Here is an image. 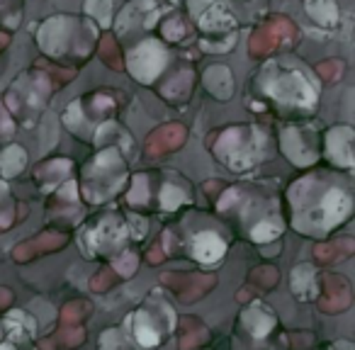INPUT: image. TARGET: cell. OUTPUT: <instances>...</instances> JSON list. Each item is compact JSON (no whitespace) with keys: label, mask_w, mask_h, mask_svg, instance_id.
<instances>
[{"label":"cell","mask_w":355,"mask_h":350,"mask_svg":"<svg viewBox=\"0 0 355 350\" xmlns=\"http://www.w3.org/2000/svg\"><path fill=\"white\" fill-rule=\"evenodd\" d=\"M188 139V132H185L183 124H163V127L153 129L146 137V148L148 156H163V153H171L175 148H180Z\"/></svg>","instance_id":"13"},{"label":"cell","mask_w":355,"mask_h":350,"mask_svg":"<svg viewBox=\"0 0 355 350\" xmlns=\"http://www.w3.org/2000/svg\"><path fill=\"white\" fill-rule=\"evenodd\" d=\"M306 12L321 27H334L338 22V6L336 0H306Z\"/></svg>","instance_id":"22"},{"label":"cell","mask_w":355,"mask_h":350,"mask_svg":"<svg viewBox=\"0 0 355 350\" xmlns=\"http://www.w3.org/2000/svg\"><path fill=\"white\" fill-rule=\"evenodd\" d=\"M148 261H151V263H161V261H163L161 246H156V248H151V251H148Z\"/></svg>","instance_id":"46"},{"label":"cell","mask_w":355,"mask_h":350,"mask_svg":"<svg viewBox=\"0 0 355 350\" xmlns=\"http://www.w3.org/2000/svg\"><path fill=\"white\" fill-rule=\"evenodd\" d=\"M132 224H134V236L141 238L144 234H146V222H144V219H139V217H134Z\"/></svg>","instance_id":"45"},{"label":"cell","mask_w":355,"mask_h":350,"mask_svg":"<svg viewBox=\"0 0 355 350\" xmlns=\"http://www.w3.org/2000/svg\"><path fill=\"white\" fill-rule=\"evenodd\" d=\"M163 37L168 42H180L185 37V20L183 17H171V20L163 25Z\"/></svg>","instance_id":"35"},{"label":"cell","mask_w":355,"mask_h":350,"mask_svg":"<svg viewBox=\"0 0 355 350\" xmlns=\"http://www.w3.org/2000/svg\"><path fill=\"white\" fill-rule=\"evenodd\" d=\"M66 234H56V231H44L40 236L30 238V241L20 243V246L12 251V258L17 263H25V261H32L35 256H42V253H54L59 248L66 246Z\"/></svg>","instance_id":"14"},{"label":"cell","mask_w":355,"mask_h":350,"mask_svg":"<svg viewBox=\"0 0 355 350\" xmlns=\"http://www.w3.org/2000/svg\"><path fill=\"white\" fill-rule=\"evenodd\" d=\"M12 132H15V124H12V119L8 117L6 105L0 103V139H3V137H10Z\"/></svg>","instance_id":"43"},{"label":"cell","mask_w":355,"mask_h":350,"mask_svg":"<svg viewBox=\"0 0 355 350\" xmlns=\"http://www.w3.org/2000/svg\"><path fill=\"white\" fill-rule=\"evenodd\" d=\"M266 148L263 132L253 127H234L219 137L214 153L219 161L227 163L232 170H246L261 158V151Z\"/></svg>","instance_id":"4"},{"label":"cell","mask_w":355,"mask_h":350,"mask_svg":"<svg viewBox=\"0 0 355 350\" xmlns=\"http://www.w3.org/2000/svg\"><path fill=\"white\" fill-rule=\"evenodd\" d=\"M114 285V272L110 270V268H103L100 272H95L93 280H90V287H93L95 292H103V290H110V287Z\"/></svg>","instance_id":"39"},{"label":"cell","mask_w":355,"mask_h":350,"mask_svg":"<svg viewBox=\"0 0 355 350\" xmlns=\"http://www.w3.org/2000/svg\"><path fill=\"white\" fill-rule=\"evenodd\" d=\"M3 3H6V0H0V6H3Z\"/></svg>","instance_id":"51"},{"label":"cell","mask_w":355,"mask_h":350,"mask_svg":"<svg viewBox=\"0 0 355 350\" xmlns=\"http://www.w3.org/2000/svg\"><path fill=\"white\" fill-rule=\"evenodd\" d=\"M248 280H251L253 285L263 287V290H272V287L277 285V280H280V272L272 265H261L248 275Z\"/></svg>","instance_id":"32"},{"label":"cell","mask_w":355,"mask_h":350,"mask_svg":"<svg viewBox=\"0 0 355 350\" xmlns=\"http://www.w3.org/2000/svg\"><path fill=\"white\" fill-rule=\"evenodd\" d=\"M326 151L329 158L340 168L353 166V129L350 127H334L326 134Z\"/></svg>","instance_id":"15"},{"label":"cell","mask_w":355,"mask_h":350,"mask_svg":"<svg viewBox=\"0 0 355 350\" xmlns=\"http://www.w3.org/2000/svg\"><path fill=\"white\" fill-rule=\"evenodd\" d=\"M280 231H282L280 222H275V219H268V222L256 224V229L251 231V238H253V241H270V238L280 236Z\"/></svg>","instance_id":"33"},{"label":"cell","mask_w":355,"mask_h":350,"mask_svg":"<svg viewBox=\"0 0 355 350\" xmlns=\"http://www.w3.org/2000/svg\"><path fill=\"white\" fill-rule=\"evenodd\" d=\"M76 32H78V20H76V17H69V15L51 17L40 30V46L49 56L64 59V56H69L71 49H73V40L78 37Z\"/></svg>","instance_id":"6"},{"label":"cell","mask_w":355,"mask_h":350,"mask_svg":"<svg viewBox=\"0 0 355 350\" xmlns=\"http://www.w3.org/2000/svg\"><path fill=\"white\" fill-rule=\"evenodd\" d=\"M151 10H156V6H153L151 0H134V3H129L117 20L119 35H122V32H129L134 25H141V22L148 27V22L144 20V12H151Z\"/></svg>","instance_id":"21"},{"label":"cell","mask_w":355,"mask_h":350,"mask_svg":"<svg viewBox=\"0 0 355 350\" xmlns=\"http://www.w3.org/2000/svg\"><path fill=\"white\" fill-rule=\"evenodd\" d=\"M90 311V304H85V301H71V304H66L64 309H61V326H66V329H73L76 324H80L83 321V316Z\"/></svg>","instance_id":"30"},{"label":"cell","mask_w":355,"mask_h":350,"mask_svg":"<svg viewBox=\"0 0 355 350\" xmlns=\"http://www.w3.org/2000/svg\"><path fill=\"white\" fill-rule=\"evenodd\" d=\"M316 73L324 80H338L340 73H343V61H338V59L324 61V64L316 66Z\"/></svg>","instance_id":"36"},{"label":"cell","mask_w":355,"mask_h":350,"mask_svg":"<svg viewBox=\"0 0 355 350\" xmlns=\"http://www.w3.org/2000/svg\"><path fill=\"white\" fill-rule=\"evenodd\" d=\"M100 59H103L105 64H107L110 69H114V71H122L124 69V59H122V54H119L114 37L105 35L103 40H100Z\"/></svg>","instance_id":"28"},{"label":"cell","mask_w":355,"mask_h":350,"mask_svg":"<svg viewBox=\"0 0 355 350\" xmlns=\"http://www.w3.org/2000/svg\"><path fill=\"white\" fill-rule=\"evenodd\" d=\"M85 340V331L83 329H64L61 331V343L66 345V348H78L80 343Z\"/></svg>","instance_id":"41"},{"label":"cell","mask_w":355,"mask_h":350,"mask_svg":"<svg viewBox=\"0 0 355 350\" xmlns=\"http://www.w3.org/2000/svg\"><path fill=\"white\" fill-rule=\"evenodd\" d=\"M350 214V198L340 188H326L321 193L319 204L300 200V212H295V224L300 231H329L331 227L340 224Z\"/></svg>","instance_id":"1"},{"label":"cell","mask_w":355,"mask_h":350,"mask_svg":"<svg viewBox=\"0 0 355 350\" xmlns=\"http://www.w3.org/2000/svg\"><path fill=\"white\" fill-rule=\"evenodd\" d=\"M205 88L219 100H229L234 95V76L227 66H209L205 71Z\"/></svg>","instance_id":"17"},{"label":"cell","mask_w":355,"mask_h":350,"mask_svg":"<svg viewBox=\"0 0 355 350\" xmlns=\"http://www.w3.org/2000/svg\"><path fill=\"white\" fill-rule=\"evenodd\" d=\"M0 338H3V329H0Z\"/></svg>","instance_id":"49"},{"label":"cell","mask_w":355,"mask_h":350,"mask_svg":"<svg viewBox=\"0 0 355 350\" xmlns=\"http://www.w3.org/2000/svg\"><path fill=\"white\" fill-rule=\"evenodd\" d=\"M127 168L117 148H105L83 173V195L90 202H103L122 188Z\"/></svg>","instance_id":"2"},{"label":"cell","mask_w":355,"mask_h":350,"mask_svg":"<svg viewBox=\"0 0 355 350\" xmlns=\"http://www.w3.org/2000/svg\"><path fill=\"white\" fill-rule=\"evenodd\" d=\"M25 163H27V153L20 146H8L6 151L0 153V170H3L6 178H15L17 173L25 168Z\"/></svg>","instance_id":"26"},{"label":"cell","mask_w":355,"mask_h":350,"mask_svg":"<svg viewBox=\"0 0 355 350\" xmlns=\"http://www.w3.org/2000/svg\"><path fill=\"white\" fill-rule=\"evenodd\" d=\"M69 170H71V161H64V158L49 161V163H44V166L37 168V180H40V185L44 190H51L56 183H61V180L69 175Z\"/></svg>","instance_id":"23"},{"label":"cell","mask_w":355,"mask_h":350,"mask_svg":"<svg viewBox=\"0 0 355 350\" xmlns=\"http://www.w3.org/2000/svg\"><path fill=\"white\" fill-rule=\"evenodd\" d=\"M134 321H137V326H134V335H137V340L144 345V348H156L158 340H161V333H158V329L151 324V319H148L146 311H139L137 316H134Z\"/></svg>","instance_id":"27"},{"label":"cell","mask_w":355,"mask_h":350,"mask_svg":"<svg viewBox=\"0 0 355 350\" xmlns=\"http://www.w3.org/2000/svg\"><path fill=\"white\" fill-rule=\"evenodd\" d=\"M168 3H178V0H168Z\"/></svg>","instance_id":"50"},{"label":"cell","mask_w":355,"mask_h":350,"mask_svg":"<svg viewBox=\"0 0 355 350\" xmlns=\"http://www.w3.org/2000/svg\"><path fill=\"white\" fill-rule=\"evenodd\" d=\"M100 350H127V343L122 340V333L119 331H107V333H103V338H100Z\"/></svg>","instance_id":"38"},{"label":"cell","mask_w":355,"mask_h":350,"mask_svg":"<svg viewBox=\"0 0 355 350\" xmlns=\"http://www.w3.org/2000/svg\"><path fill=\"white\" fill-rule=\"evenodd\" d=\"M334 350H350V343H336Z\"/></svg>","instance_id":"47"},{"label":"cell","mask_w":355,"mask_h":350,"mask_svg":"<svg viewBox=\"0 0 355 350\" xmlns=\"http://www.w3.org/2000/svg\"><path fill=\"white\" fill-rule=\"evenodd\" d=\"M146 198H148V193H146V175H137L134 178V190L129 193V202L132 204H146Z\"/></svg>","instance_id":"40"},{"label":"cell","mask_w":355,"mask_h":350,"mask_svg":"<svg viewBox=\"0 0 355 350\" xmlns=\"http://www.w3.org/2000/svg\"><path fill=\"white\" fill-rule=\"evenodd\" d=\"M185 193H180V188H175V185H166V188L161 190V207L163 209H175L180 207V202H185Z\"/></svg>","instance_id":"34"},{"label":"cell","mask_w":355,"mask_h":350,"mask_svg":"<svg viewBox=\"0 0 355 350\" xmlns=\"http://www.w3.org/2000/svg\"><path fill=\"white\" fill-rule=\"evenodd\" d=\"M355 251V241L353 238H336V241H329V243H319L314 248V258L324 265L329 263H336V261H343V258L353 256Z\"/></svg>","instance_id":"19"},{"label":"cell","mask_w":355,"mask_h":350,"mask_svg":"<svg viewBox=\"0 0 355 350\" xmlns=\"http://www.w3.org/2000/svg\"><path fill=\"white\" fill-rule=\"evenodd\" d=\"M190 85H193V73H190V71H183V73L173 76V78L168 80L166 85H163V93H168V90L175 88L178 93H175V98H173V103H178V100H185V98H188Z\"/></svg>","instance_id":"31"},{"label":"cell","mask_w":355,"mask_h":350,"mask_svg":"<svg viewBox=\"0 0 355 350\" xmlns=\"http://www.w3.org/2000/svg\"><path fill=\"white\" fill-rule=\"evenodd\" d=\"M12 304V292L6 290V287H0V311L8 309Z\"/></svg>","instance_id":"44"},{"label":"cell","mask_w":355,"mask_h":350,"mask_svg":"<svg viewBox=\"0 0 355 350\" xmlns=\"http://www.w3.org/2000/svg\"><path fill=\"white\" fill-rule=\"evenodd\" d=\"M46 76L40 73H27L22 78H17V83L8 93V105L10 110L25 122H35L40 117L42 107L46 103V95H49V83H46Z\"/></svg>","instance_id":"5"},{"label":"cell","mask_w":355,"mask_h":350,"mask_svg":"<svg viewBox=\"0 0 355 350\" xmlns=\"http://www.w3.org/2000/svg\"><path fill=\"white\" fill-rule=\"evenodd\" d=\"M114 272L122 277H132L134 272H137V256L134 253H124L119 261H114Z\"/></svg>","instance_id":"37"},{"label":"cell","mask_w":355,"mask_h":350,"mask_svg":"<svg viewBox=\"0 0 355 350\" xmlns=\"http://www.w3.org/2000/svg\"><path fill=\"white\" fill-rule=\"evenodd\" d=\"M353 301L350 282L343 275H324V295L319 299V309L326 314H338L345 311Z\"/></svg>","instance_id":"12"},{"label":"cell","mask_w":355,"mask_h":350,"mask_svg":"<svg viewBox=\"0 0 355 350\" xmlns=\"http://www.w3.org/2000/svg\"><path fill=\"white\" fill-rule=\"evenodd\" d=\"M295 40V27L287 17H275L266 27H261L258 32H253L251 42H248V51L251 56H266L268 51H272L275 46H280L282 42Z\"/></svg>","instance_id":"8"},{"label":"cell","mask_w":355,"mask_h":350,"mask_svg":"<svg viewBox=\"0 0 355 350\" xmlns=\"http://www.w3.org/2000/svg\"><path fill=\"white\" fill-rule=\"evenodd\" d=\"M188 6L205 32H222L234 27V17L229 12L227 0H190Z\"/></svg>","instance_id":"9"},{"label":"cell","mask_w":355,"mask_h":350,"mask_svg":"<svg viewBox=\"0 0 355 350\" xmlns=\"http://www.w3.org/2000/svg\"><path fill=\"white\" fill-rule=\"evenodd\" d=\"M6 202H8V185L0 183V231H6L12 224V209H3Z\"/></svg>","instance_id":"42"},{"label":"cell","mask_w":355,"mask_h":350,"mask_svg":"<svg viewBox=\"0 0 355 350\" xmlns=\"http://www.w3.org/2000/svg\"><path fill=\"white\" fill-rule=\"evenodd\" d=\"M209 338L207 329L193 316H183L180 319V350H195Z\"/></svg>","instance_id":"20"},{"label":"cell","mask_w":355,"mask_h":350,"mask_svg":"<svg viewBox=\"0 0 355 350\" xmlns=\"http://www.w3.org/2000/svg\"><path fill=\"white\" fill-rule=\"evenodd\" d=\"M280 146L285 151V156L297 166H309V163L316 161L314 148H311V143L304 139V132H300V129H285L280 137Z\"/></svg>","instance_id":"16"},{"label":"cell","mask_w":355,"mask_h":350,"mask_svg":"<svg viewBox=\"0 0 355 350\" xmlns=\"http://www.w3.org/2000/svg\"><path fill=\"white\" fill-rule=\"evenodd\" d=\"M163 285L178 292L180 301H195L202 295H207L214 285V275H175V272H166L161 275Z\"/></svg>","instance_id":"11"},{"label":"cell","mask_w":355,"mask_h":350,"mask_svg":"<svg viewBox=\"0 0 355 350\" xmlns=\"http://www.w3.org/2000/svg\"><path fill=\"white\" fill-rule=\"evenodd\" d=\"M6 44H8V35H0V49H3Z\"/></svg>","instance_id":"48"},{"label":"cell","mask_w":355,"mask_h":350,"mask_svg":"<svg viewBox=\"0 0 355 350\" xmlns=\"http://www.w3.org/2000/svg\"><path fill=\"white\" fill-rule=\"evenodd\" d=\"M243 326H246L256 338H263V335L270 333V329L275 326V319H272L268 311H263L261 306H253V309L243 311Z\"/></svg>","instance_id":"25"},{"label":"cell","mask_w":355,"mask_h":350,"mask_svg":"<svg viewBox=\"0 0 355 350\" xmlns=\"http://www.w3.org/2000/svg\"><path fill=\"white\" fill-rule=\"evenodd\" d=\"M316 282H314V270H311V265H306V263H302V265H297L295 270H292V292H295L300 299H311L316 292Z\"/></svg>","instance_id":"24"},{"label":"cell","mask_w":355,"mask_h":350,"mask_svg":"<svg viewBox=\"0 0 355 350\" xmlns=\"http://www.w3.org/2000/svg\"><path fill=\"white\" fill-rule=\"evenodd\" d=\"M193 256L202 263H214L224 256V241L212 231H202L193 241Z\"/></svg>","instance_id":"18"},{"label":"cell","mask_w":355,"mask_h":350,"mask_svg":"<svg viewBox=\"0 0 355 350\" xmlns=\"http://www.w3.org/2000/svg\"><path fill=\"white\" fill-rule=\"evenodd\" d=\"M261 88L272 100H277L282 105H292V107H311L316 103L314 85L306 80V76L302 71H282L275 64L266 66Z\"/></svg>","instance_id":"3"},{"label":"cell","mask_w":355,"mask_h":350,"mask_svg":"<svg viewBox=\"0 0 355 350\" xmlns=\"http://www.w3.org/2000/svg\"><path fill=\"white\" fill-rule=\"evenodd\" d=\"M85 12L98 25L107 27L112 22V0H85Z\"/></svg>","instance_id":"29"},{"label":"cell","mask_w":355,"mask_h":350,"mask_svg":"<svg viewBox=\"0 0 355 350\" xmlns=\"http://www.w3.org/2000/svg\"><path fill=\"white\" fill-rule=\"evenodd\" d=\"M124 229L127 227L122 224V219L107 217V219H103L98 227L90 229V231L85 234V243H88L90 248H95L98 253L119 251V248L124 246V236H127Z\"/></svg>","instance_id":"10"},{"label":"cell","mask_w":355,"mask_h":350,"mask_svg":"<svg viewBox=\"0 0 355 350\" xmlns=\"http://www.w3.org/2000/svg\"><path fill=\"white\" fill-rule=\"evenodd\" d=\"M166 61H168V54L161 46V42L146 40L132 49V54H129V59H127V69H129V73L137 80H141V83H153L156 76L166 69Z\"/></svg>","instance_id":"7"}]
</instances>
